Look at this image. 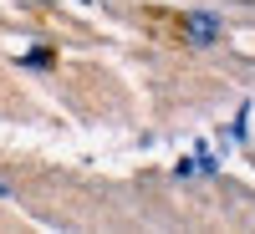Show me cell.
I'll return each instance as SVG.
<instances>
[{"label":"cell","instance_id":"obj_1","mask_svg":"<svg viewBox=\"0 0 255 234\" xmlns=\"http://www.w3.org/2000/svg\"><path fill=\"white\" fill-rule=\"evenodd\" d=\"M189 41H194V46H215L220 41V20L215 15H189Z\"/></svg>","mask_w":255,"mask_h":234}]
</instances>
